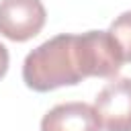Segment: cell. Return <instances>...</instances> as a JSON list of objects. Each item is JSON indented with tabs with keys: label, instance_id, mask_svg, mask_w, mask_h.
<instances>
[{
	"label": "cell",
	"instance_id": "6da1fadb",
	"mask_svg": "<svg viewBox=\"0 0 131 131\" xmlns=\"http://www.w3.org/2000/svg\"><path fill=\"white\" fill-rule=\"evenodd\" d=\"M78 35H55L35 47L23 63V80L35 92L76 86L84 80Z\"/></svg>",
	"mask_w": 131,
	"mask_h": 131
},
{
	"label": "cell",
	"instance_id": "7a4b0ae2",
	"mask_svg": "<svg viewBox=\"0 0 131 131\" xmlns=\"http://www.w3.org/2000/svg\"><path fill=\"white\" fill-rule=\"evenodd\" d=\"M78 49L86 78H111L123 66L121 49L108 31H86L78 35Z\"/></svg>",
	"mask_w": 131,
	"mask_h": 131
},
{
	"label": "cell",
	"instance_id": "3957f363",
	"mask_svg": "<svg viewBox=\"0 0 131 131\" xmlns=\"http://www.w3.org/2000/svg\"><path fill=\"white\" fill-rule=\"evenodd\" d=\"M45 6L41 0H0V35L23 43L45 27Z\"/></svg>",
	"mask_w": 131,
	"mask_h": 131
},
{
	"label": "cell",
	"instance_id": "277c9868",
	"mask_svg": "<svg viewBox=\"0 0 131 131\" xmlns=\"http://www.w3.org/2000/svg\"><path fill=\"white\" fill-rule=\"evenodd\" d=\"M104 131H131V78H115L94 98Z\"/></svg>",
	"mask_w": 131,
	"mask_h": 131
},
{
	"label": "cell",
	"instance_id": "5b68a950",
	"mask_svg": "<svg viewBox=\"0 0 131 131\" xmlns=\"http://www.w3.org/2000/svg\"><path fill=\"white\" fill-rule=\"evenodd\" d=\"M100 119L88 102H61L45 113L41 131H100Z\"/></svg>",
	"mask_w": 131,
	"mask_h": 131
},
{
	"label": "cell",
	"instance_id": "8992f818",
	"mask_svg": "<svg viewBox=\"0 0 131 131\" xmlns=\"http://www.w3.org/2000/svg\"><path fill=\"white\" fill-rule=\"evenodd\" d=\"M108 33L115 39V43L119 45L121 55H123V61H129L131 63V10L119 14L111 23Z\"/></svg>",
	"mask_w": 131,
	"mask_h": 131
},
{
	"label": "cell",
	"instance_id": "52a82bcc",
	"mask_svg": "<svg viewBox=\"0 0 131 131\" xmlns=\"http://www.w3.org/2000/svg\"><path fill=\"white\" fill-rule=\"evenodd\" d=\"M8 61H10V57H8V49L0 43V80L6 76V72H8Z\"/></svg>",
	"mask_w": 131,
	"mask_h": 131
}]
</instances>
